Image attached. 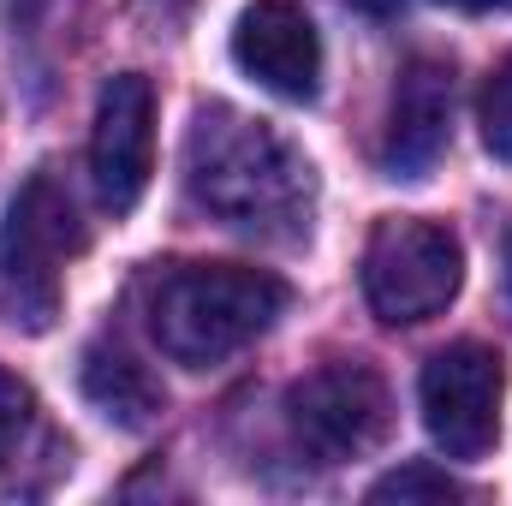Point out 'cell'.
<instances>
[{
	"instance_id": "cell-14",
	"label": "cell",
	"mask_w": 512,
	"mask_h": 506,
	"mask_svg": "<svg viewBox=\"0 0 512 506\" xmlns=\"http://www.w3.org/2000/svg\"><path fill=\"white\" fill-rule=\"evenodd\" d=\"M447 6H465V12H489V6H512V0H447Z\"/></svg>"
},
{
	"instance_id": "cell-2",
	"label": "cell",
	"mask_w": 512,
	"mask_h": 506,
	"mask_svg": "<svg viewBox=\"0 0 512 506\" xmlns=\"http://www.w3.org/2000/svg\"><path fill=\"white\" fill-rule=\"evenodd\" d=\"M143 328L161 358L185 370H215L245 352L286 310V280L245 262H161L137 286Z\"/></svg>"
},
{
	"instance_id": "cell-15",
	"label": "cell",
	"mask_w": 512,
	"mask_h": 506,
	"mask_svg": "<svg viewBox=\"0 0 512 506\" xmlns=\"http://www.w3.org/2000/svg\"><path fill=\"white\" fill-rule=\"evenodd\" d=\"M507 286H512V245H507Z\"/></svg>"
},
{
	"instance_id": "cell-12",
	"label": "cell",
	"mask_w": 512,
	"mask_h": 506,
	"mask_svg": "<svg viewBox=\"0 0 512 506\" xmlns=\"http://www.w3.org/2000/svg\"><path fill=\"white\" fill-rule=\"evenodd\" d=\"M465 489L447 477V471H435V465H399L393 477H382L376 489H370V501H399V506H411V501H459Z\"/></svg>"
},
{
	"instance_id": "cell-8",
	"label": "cell",
	"mask_w": 512,
	"mask_h": 506,
	"mask_svg": "<svg viewBox=\"0 0 512 506\" xmlns=\"http://www.w3.org/2000/svg\"><path fill=\"white\" fill-rule=\"evenodd\" d=\"M233 60L286 102H310L322 84V36L298 0H251L233 24Z\"/></svg>"
},
{
	"instance_id": "cell-7",
	"label": "cell",
	"mask_w": 512,
	"mask_h": 506,
	"mask_svg": "<svg viewBox=\"0 0 512 506\" xmlns=\"http://www.w3.org/2000/svg\"><path fill=\"white\" fill-rule=\"evenodd\" d=\"M155 173V90L143 72H114L96 96V131H90V179L96 197L131 215Z\"/></svg>"
},
{
	"instance_id": "cell-1",
	"label": "cell",
	"mask_w": 512,
	"mask_h": 506,
	"mask_svg": "<svg viewBox=\"0 0 512 506\" xmlns=\"http://www.w3.org/2000/svg\"><path fill=\"white\" fill-rule=\"evenodd\" d=\"M185 191L197 209H209L221 227L251 233L268 245H292L310 233L316 209V173L310 161L262 120L203 102L185 131Z\"/></svg>"
},
{
	"instance_id": "cell-6",
	"label": "cell",
	"mask_w": 512,
	"mask_h": 506,
	"mask_svg": "<svg viewBox=\"0 0 512 506\" xmlns=\"http://www.w3.org/2000/svg\"><path fill=\"white\" fill-rule=\"evenodd\" d=\"M423 429L447 459H483L501 441V399H507V358L495 346L459 340L435 352L417 381Z\"/></svg>"
},
{
	"instance_id": "cell-13",
	"label": "cell",
	"mask_w": 512,
	"mask_h": 506,
	"mask_svg": "<svg viewBox=\"0 0 512 506\" xmlns=\"http://www.w3.org/2000/svg\"><path fill=\"white\" fill-rule=\"evenodd\" d=\"M477 120H483V143H489V155H495V161H512V60L483 84Z\"/></svg>"
},
{
	"instance_id": "cell-9",
	"label": "cell",
	"mask_w": 512,
	"mask_h": 506,
	"mask_svg": "<svg viewBox=\"0 0 512 506\" xmlns=\"http://www.w3.org/2000/svg\"><path fill=\"white\" fill-rule=\"evenodd\" d=\"M447 143H453V66L417 54L393 78V102H387V179H429Z\"/></svg>"
},
{
	"instance_id": "cell-5",
	"label": "cell",
	"mask_w": 512,
	"mask_h": 506,
	"mask_svg": "<svg viewBox=\"0 0 512 506\" xmlns=\"http://www.w3.org/2000/svg\"><path fill=\"white\" fill-rule=\"evenodd\" d=\"M286 423H292L298 447L316 453L322 465H352V459H370L387 441L393 393H387V381L370 364L334 358V364H322V370L292 381Z\"/></svg>"
},
{
	"instance_id": "cell-10",
	"label": "cell",
	"mask_w": 512,
	"mask_h": 506,
	"mask_svg": "<svg viewBox=\"0 0 512 506\" xmlns=\"http://www.w3.org/2000/svg\"><path fill=\"white\" fill-rule=\"evenodd\" d=\"M84 399L108 417V423H120V429H149L155 417H161V405H167V393H161V381L149 376V364H137L126 346H90L84 352Z\"/></svg>"
},
{
	"instance_id": "cell-4",
	"label": "cell",
	"mask_w": 512,
	"mask_h": 506,
	"mask_svg": "<svg viewBox=\"0 0 512 506\" xmlns=\"http://www.w3.org/2000/svg\"><path fill=\"white\" fill-rule=\"evenodd\" d=\"M465 251L441 221L387 215L364 245V298L393 328H417L459 298Z\"/></svg>"
},
{
	"instance_id": "cell-11",
	"label": "cell",
	"mask_w": 512,
	"mask_h": 506,
	"mask_svg": "<svg viewBox=\"0 0 512 506\" xmlns=\"http://www.w3.org/2000/svg\"><path fill=\"white\" fill-rule=\"evenodd\" d=\"M42 441V405L12 370H0V477L18 471Z\"/></svg>"
},
{
	"instance_id": "cell-3",
	"label": "cell",
	"mask_w": 512,
	"mask_h": 506,
	"mask_svg": "<svg viewBox=\"0 0 512 506\" xmlns=\"http://www.w3.org/2000/svg\"><path fill=\"white\" fill-rule=\"evenodd\" d=\"M90 245L72 191L54 173H36L0 227V322H24V328H48L54 304H60V268L66 256Z\"/></svg>"
}]
</instances>
